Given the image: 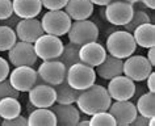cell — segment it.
<instances>
[{
    "label": "cell",
    "mask_w": 155,
    "mask_h": 126,
    "mask_svg": "<svg viewBox=\"0 0 155 126\" xmlns=\"http://www.w3.org/2000/svg\"><path fill=\"white\" fill-rule=\"evenodd\" d=\"M112 102V99L108 93L107 88L100 84H92L91 87L80 91L75 104L80 112H83L86 116L108 110Z\"/></svg>",
    "instance_id": "cell-1"
},
{
    "label": "cell",
    "mask_w": 155,
    "mask_h": 126,
    "mask_svg": "<svg viewBox=\"0 0 155 126\" xmlns=\"http://www.w3.org/2000/svg\"><path fill=\"white\" fill-rule=\"evenodd\" d=\"M137 44H135L133 34L127 30H116L110 33L107 38L108 54L120 59H125L135 53Z\"/></svg>",
    "instance_id": "cell-2"
},
{
    "label": "cell",
    "mask_w": 155,
    "mask_h": 126,
    "mask_svg": "<svg viewBox=\"0 0 155 126\" xmlns=\"http://www.w3.org/2000/svg\"><path fill=\"white\" fill-rule=\"evenodd\" d=\"M66 82L72 88L83 91L96 83V71L94 67L87 66L82 62H78L67 67Z\"/></svg>",
    "instance_id": "cell-3"
},
{
    "label": "cell",
    "mask_w": 155,
    "mask_h": 126,
    "mask_svg": "<svg viewBox=\"0 0 155 126\" xmlns=\"http://www.w3.org/2000/svg\"><path fill=\"white\" fill-rule=\"evenodd\" d=\"M71 22L72 20L63 9L48 11L41 18V26L44 29V33L53 34L57 37L67 34Z\"/></svg>",
    "instance_id": "cell-4"
},
{
    "label": "cell",
    "mask_w": 155,
    "mask_h": 126,
    "mask_svg": "<svg viewBox=\"0 0 155 126\" xmlns=\"http://www.w3.org/2000/svg\"><path fill=\"white\" fill-rule=\"evenodd\" d=\"M68 41L76 45H84L87 42L97 41L99 38V28L94 21L88 20H75L71 22L68 32H67Z\"/></svg>",
    "instance_id": "cell-5"
},
{
    "label": "cell",
    "mask_w": 155,
    "mask_h": 126,
    "mask_svg": "<svg viewBox=\"0 0 155 126\" xmlns=\"http://www.w3.org/2000/svg\"><path fill=\"white\" fill-rule=\"evenodd\" d=\"M33 47L36 55L42 60L58 59L63 50V42L59 37L53 34L44 33L33 42Z\"/></svg>",
    "instance_id": "cell-6"
},
{
    "label": "cell",
    "mask_w": 155,
    "mask_h": 126,
    "mask_svg": "<svg viewBox=\"0 0 155 126\" xmlns=\"http://www.w3.org/2000/svg\"><path fill=\"white\" fill-rule=\"evenodd\" d=\"M66 71H67V67L59 59L44 60L37 70L36 83H46L50 86H57L66 80Z\"/></svg>",
    "instance_id": "cell-7"
},
{
    "label": "cell",
    "mask_w": 155,
    "mask_h": 126,
    "mask_svg": "<svg viewBox=\"0 0 155 126\" xmlns=\"http://www.w3.org/2000/svg\"><path fill=\"white\" fill-rule=\"evenodd\" d=\"M153 71V66L143 55H133L125 58L122 62V74L133 82H143Z\"/></svg>",
    "instance_id": "cell-8"
},
{
    "label": "cell",
    "mask_w": 155,
    "mask_h": 126,
    "mask_svg": "<svg viewBox=\"0 0 155 126\" xmlns=\"http://www.w3.org/2000/svg\"><path fill=\"white\" fill-rule=\"evenodd\" d=\"M134 5L124 0H112L105 5L104 16L107 21L116 26H124L133 16Z\"/></svg>",
    "instance_id": "cell-9"
},
{
    "label": "cell",
    "mask_w": 155,
    "mask_h": 126,
    "mask_svg": "<svg viewBox=\"0 0 155 126\" xmlns=\"http://www.w3.org/2000/svg\"><path fill=\"white\" fill-rule=\"evenodd\" d=\"M8 59L9 63L17 66H34L38 59L34 51L33 44L30 42L18 41L8 50Z\"/></svg>",
    "instance_id": "cell-10"
},
{
    "label": "cell",
    "mask_w": 155,
    "mask_h": 126,
    "mask_svg": "<svg viewBox=\"0 0 155 126\" xmlns=\"http://www.w3.org/2000/svg\"><path fill=\"white\" fill-rule=\"evenodd\" d=\"M135 83L131 79H129L125 75L114 76L109 80L107 86V91L109 93L110 99L114 101H122V100H130L134 97L135 92Z\"/></svg>",
    "instance_id": "cell-11"
},
{
    "label": "cell",
    "mask_w": 155,
    "mask_h": 126,
    "mask_svg": "<svg viewBox=\"0 0 155 126\" xmlns=\"http://www.w3.org/2000/svg\"><path fill=\"white\" fill-rule=\"evenodd\" d=\"M8 80L18 92H28L37 82V71L32 66H17L9 71Z\"/></svg>",
    "instance_id": "cell-12"
},
{
    "label": "cell",
    "mask_w": 155,
    "mask_h": 126,
    "mask_svg": "<svg viewBox=\"0 0 155 126\" xmlns=\"http://www.w3.org/2000/svg\"><path fill=\"white\" fill-rule=\"evenodd\" d=\"M29 102L34 108H50L55 102V89L46 83H36L28 91Z\"/></svg>",
    "instance_id": "cell-13"
},
{
    "label": "cell",
    "mask_w": 155,
    "mask_h": 126,
    "mask_svg": "<svg viewBox=\"0 0 155 126\" xmlns=\"http://www.w3.org/2000/svg\"><path fill=\"white\" fill-rule=\"evenodd\" d=\"M107 50L101 44L97 41L87 42L84 45H80L79 47V60L87 66L96 67L105 59Z\"/></svg>",
    "instance_id": "cell-14"
},
{
    "label": "cell",
    "mask_w": 155,
    "mask_h": 126,
    "mask_svg": "<svg viewBox=\"0 0 155 126\" xmlns=\"http://www.w3.org/2000/svg\"><path fill=\"white\" fill-rule=\"evenodd\" d=\"M15 33L20 41L33 44L40 36L44 34V29L41 26V21L33 18H20L17 25L15 26Z\"/></svg>",
    "instance_id": "cell-15"
},
{
    "label": "cell",
    "mask_w": 155,
    "mask_h": 126,
    "mask_svg": "<svg viewBox=\"0 0 155 126\" xmlns=\"http://www.w3.org/2000/svg\"><path fill=\"white\" fill-rule=\"evenodd\" d=\"M108 112L113 116L116 125H118V126L130 125V122L134 120L135 116H137L135 104H133L130 100L114 101L113 104L110 102L109 108H108Z\"/></svg>",
    "instance_id": "cell-16"
},
{
    "label": "cell",
    "mask_w": 155,
    "mask_h": 126,
    "mask_svg": "<svg viewBox=\"0 0 155 126\" xmlns=\"http://www.w3.org/2000/svg\"><path fill=\"white\" fill-rule=\"evenodd\" d=\"M50 109L57 118V125L59 126H75L80 120V110L74 104H57L51 105Z\"/></svg>",
    "instance_id": "cell-17"
},
{
    "label": "cell",
    "mask_w": 155,
    "mask_h": 126,
    "mask_svg": "<svg viewBox=\"0 0 155 126\" xmlns=\"http://www.w3.org/2000/svg\"><path fill=\"white\" fill-rule=\"evenodd\" d=\"M63 9L72 21L86 20L94 13V4L90 0H67Z\"/></svg>",
    "instance_id": "cell-18"
},
{
    "label": "cell",
    "mask_w": 155,
    "mask_h": 126,
    "mask_svg": "<svg viewBox=\"0 0 155 126\" xmlns=\"http://www.w3.org/2000/svg\"><path fill=\"white\" fill-rule=\"evenodd\" d=\"M122 62L124 59L116 58V57L107 54L105 59L99 66H96V75L104 80H110L114 76L122 75Z\"/></svg>",
    "instance_id": "cell-19"
},
{
    "label": "cell",
    "mask_w": 155,
    "mask_h": 126,
    "mask_svg": "<svg viewBox=\"0 0 155 126\" xmlns=\"http://www.w3.org/2000/svg\"><path fill=\"white\" fill-rule=\"evenodd\" d=\"M13 15L18 18L37 17L42 11L41 0H12Z\"/></svg>",
    "instance_id": "cell-20"
},
{
    "label": "cell",
    "mask_w": 155,
    "mask_h": 126,
    "mask_svg": "<svg viewBox=\"0 0 155 126\" xmlns=\"http://www.w3.org/2000/svg\"><path fill=\"white\" fill-rule=\"evenodd\" d=\"M133 38L137 46L149 49L155 46V26L153 22H145V24L137 26L133 32Z\"/></svg>",
    "instance_id": "cell-21"
},
{
    "label": "cell",
    "mask_w": 155,
    "mask_h": 126,
    "mask_svg": "<svg viewBox=\"0 0 155 126\" xmlns=\"http://www.w3.org/2000/svg\"><path fill=\"white\" fill-rule=\"evenodd\" d=\"M29 126H55L57 118L50 108H36L28 117Z\"/></svg>",
    "instance_id": "cell-22"
},
{
    "label": "cell",
    "mask_w": 155,
    "mask_h": 126,
    "mask_svg": "<svg viewBox=\"0 0 155 126\" xmlns=\"http://www.w3.org/2000/svg\"><path fill=\"white\" fill-rule=\"evenodd\" d=\"M53 87L55 89V102L58 104H75L76 99L80 93V91L70 87L66 80Z\"/></svg>",
    "instance_id": "cell-23"
},
{
    "label": "cell",
    "mask_w": 155,
    "mask_h": 126,
    "mask_svg": "<svg viewBox=\"0 0 155 126\" xmlns=\"http://www.w3.org/2000/svg\"><path fill=\"white\" fill-rule=\"evenodd\" d=\"M135 108H137V113L143 117H155V92L147 91V92L142 93L138 97Z\"/></svg>",
    "instance_id": "cell-24"
},
{
    "label": "cell",
    "mask_w": 155,
    "mask_h": 126,
    "mask_svg": "<svg viewBox=\"0 0 155 126\" xmlns=\"http://www.w3.org/2000/svg\"><path fill=\"white\" fill-rule=\"evenodd\" d=\"M21 114V104L16 97H4L0 100V117L3 120H11Z\"/></svg>",
    "instance_id": "cell-25"
},
{
    "label": "cell",
    "mask_w": 155,
    "mask_h": 126,
    "mask_svg": "<svg viewBox=\"0 0 155 126\" xmlns=\"http://www.w3.org/2000/svg\"><path fill=\"white\" fill-rule=\"evenodd\" d=\"M79 47H80L79 45L72 44V42H68V44L63 45V50H62L58 59H59L66 67H70V66H72V64L80 62L79 60Z\"/></svg>",
    "instance_id": "cell-26"
},
{
    "label": "cell",
    "mask_w": 155,
    "mask_h": 126,
    "mask_svg": "<svg viewBox=\"0 0 155 126\" xmlns=\"http://www.w3.org/2000/svg\"><path fill=\"white\" fill-rule=\"evenodd\" d=\"M17 42L15 29L7 25H0V51H8Z\"/></svg>",
    "instance_id": "cell-27"
},
{
    "label": "cell",
    "mask_w": 155,
    "mask_h": 126,
    "mask_svg": "<svg viewBox=\"0 0 155 126\" xmlns=\"http://www.w3.org/2000/svg\"><path fill=\"white\" fill-rule=\"evenodd\" d=\"M145 22H150L149 13L145 12V11H142V9H137V11L134 9L133 16H131L129 22H126V24L124 25V28H125V30H127V32L131 33L135 28H137V26L145 24Z\"/></svg>",
    "instance_id": "cell-28"
},
{
    "label": "cell",
    "mask_w": 155,
    "mask_h": 126,
    "mask_svg": "<svg viewBox=\"0 0 155 126\" xmlns=\"http://www.w3.org/2000/svg\"><path fill=\"white\" fill-rule=\"evenodd\" d=\"M90 125L91 126H116V121L108 110H103V112H97L92 114L90 118Z\"/></svg>",
    "instance_id": "cell-29"
},
{
    "label": "cell",
    "mask_w": 155,
    "mask_h": 126,
    "mask_svg": "<svg viewBox=\"0 0 155 126\" xmlns=\"http://www.w3.org/2000/svg\"><path fill=\"white\" fill-rule=\"evenodd\" d=\"M4 97H16V99L20 97V92L13 88L8 78L0 82V100Z\"/></svg>",
    "instance_id": "cell-30"
},
{
    "label": "cell",
    "mask_w": 155,
    "mask_h": 126,
    "mask_svg": "<svg viewBox=\"0 0 155 126\" xmlns=\"http://www.w3.org/2000/svg\"><path fill=\"white\" fill-rule=\"evenodd\" d=\"M13 15L12 0H0V21L7 20Z\"/></svg>",
    "instance_id": "cell-31"
},
{
    "label": "cell",
    "mask_w": 155,
    "mask_h": 126,
    "mask_svg": "<svg viewBox=\"0 0 155 126\" xmlns=\"http://www.w3.org/2000/svg\"><path fill=\"white\" fill-rule=\"evenodd\" d=\"M67 0H41V4L48 11H55V9H63Z\"/></svg>",
    "instance_id": "cell-32"
},
{
    "label": "cell",
    "mask_w": 155,
    "mask_h": 126,
    "mask_svg": "<svg viewBox=\"0 0 155 126\" xmlns=\"http://www.w3.org/2000/svg\"><path fill=\"white\" fill-rule=\"evenodd\" d=\"M2 125L3 126H25L28 125V117L18 114L17 117H13L11 120H3Z\"/></svg>",
    "instance_id": "cell-33"
},
{
    "label": "cell",
    "mask_w": 155,
    "mask_h": 126,
    "mask_svg": "<svg viewBox=\"0 0 155 126\" xmlns=\"http://www.w3.org/2000/svg\"><path fill=\"white\" fill-rule=\"evenodd\" d=\"M9 71H11V66H9L8 60H5L4 58L0 57V82L8 78Z\"/></svg>",
    "instance_id": "cell-34"
},
{
    "label": "cell",
    "mask_w": 155,
    "mask_h": 126,
    "mask_svg": "<svg viewBox=\"0 0 155 126\" xmlns=\"http://www.w3.org/2000/svg\"><path fill=\"white\" fill-rule=\"evenodd\" d=\"M147 124H149V118L143 117L138 113H137V116L134 117V120L130 122V125H133V126H147Z\"/></svg>",
    "instance_id": "cell-35"
},
{
    "label": "cell",
    "mask_w": 155,
    "mask_h": 126,
    "mask_svg": "<svg viewBox=\"0 0 155 126\" xmlns=\"http://www.w3.org/2000/svg\"><path fill=\"white\" fill-rule=\"evenodd\" d=\"M146 87L150 92H155V72L151 71L146 78Z\"/></svg>",
    "instance_id": "cell-36"
},
{
    "label": "cell",
    "mask_w": 155,
    "mask_h": 126,
    "mask_svg": "<svg viewBox=\"0 0 155 126\" xmlns=\"http://www.w3.org/2000/svg\"><path fill=\"white\" fill-rule=\"evenodd\" d=\"M17 22H18V17L16 16V15H15V16L8 17L7 20H3L2 24H3V25H7V26H11V28H15V26L17 25Z\"/></svg>",
    "instance_id": "cell-37"
},
{
    "label": "cell",
    "mask_w": 155,
    "mask_h": 126,
    "mask_svg": "<svg viewBox=\"0 0 155 126\" xmlns=\"http://www.w3.org/2000/svg\"><path fill=\"white\" fill-rule=\"evenodd\" d=\"M147 60L150 62V64L151 66H155V46H153V47H149L147 49Z\"/></svg>",
    "instance_id": "cell-38"
},
{
    "label": "cell",
    "mask_w": 155,
    "mask_h": 126,
    "mask_svg": "<svg viewBox=\"0 0 155 126\" xmlns=\"http://www.w3.org/2000/svg\"><path fill=\"white\" fill-rule=\"evenodd\" d=\"M142 2V4L149 9H155V0H139Z\"/></svg>",
    "instance_id": "cell-39"
},
{
    "label": "cell",
    "mask_w": 155,
    "mask_h": 126,
    "mask_svg": "<svg viewBox=\"0 0 155 126\" xmlns=\"http://www.w3.org/2000/svg\"><path fill=\"white\" fill-rule=\"evenodd\" d=\"M94 5H100V7H105L107 4H109L112 0H90Z\"/></svg>",
    "instance_id": "cell-40"
},
{
    "label": "cell",
    "mask_w": 155,
    "mask_h": 126,
    "mask_svg": "<svg viewBox=\"0 0 155 126\" xmlns=\"http://www.w3.org/2000/svg\"><path fill=\"white\" fill-rule=\"evenodd\" d=\"M78 125H82V126H87V125H90V120H84V121H80L78 122Z\"/></svg>",
    "instance_id": "cell-41"
},
{
    "label": "cell",
    "mask_w": 155,
    "mask_h": 126,
    "mask_svg": "<svg viewBox=\"0 0 155 126\" xmlns=\"http://www.w3.org/2000/svg\"><path fill=\"white\" fill-rule=\"evenodd\" d=\"M124 2H127V3H130V4H137V3H139V0H124Z\"/></svg>",
    "instance_id": "cell-42"
}]
</instances>
